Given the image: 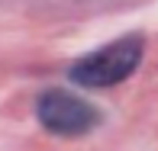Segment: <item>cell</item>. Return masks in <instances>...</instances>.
Wrapping results in <instances>:
<instances>
[{"label": "cell", "instance_id": "obj_1", "mask_svg": "<svg viewBox=\"0 0 158 151\" xmlns=\"http://www.w3.org/2000/svg\"><path fill=\"white\" fill-rule=\"evenodd\" d=\"M142 52H145V39L139 32L123 35V39L110 42V45L84 55L81 61H74L71 64V81L77 87H87V90L116 87L142 64Z\"/></svg>", "mask_w": 158, "mask_h": 151}, {"label": "cell", "instance_id": "obj_2", "mask_svg": "<svg viewBox=\"0 0 158 151\" xmlns=\"http://www.w3.org/2000/svg\"><path fill=\"white\" fill-rule=\"evenodd\" d=\"M35 119L52 135L77 138V135L94 132L100 122H103V113H100L90 100L74 97V93H68V90H45L35 100Z\"/></svg>", "mask_w": 158, "mask_h": 151}]
</instances>
